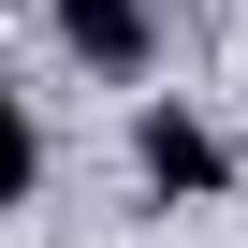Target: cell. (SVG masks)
I'll use <instances>...</instances> for the list:
<instances>
[{
  "mask_svg": "<svg viewBox=\"0 0 248 248\" xmlns=\"http://www.w3.org/2000/svg\"><path fill=\"white\" fill-rule=\"evenodd\" d=\"M30 175H44V132H30V102L0 88V204H30Z\"/></svg>",
  "mask_w": 248,
  "mask_h": 248,
  "instance_id": "3957f363",
  "label": "cell"
},
{
  "mask_svg": "<svg viewBox=\"0 0 248 248\" xmlns=\"http://www.w3.org/2000/svg\"><path fill=\"white\" fill-rule=\"evenodd\" d=\"M132 161H146V190H190V204H204V190L233 175V146L204 132V117H175V102H146V132H132Z\"/></svg>",
  "mask_w": 248,
  "mask_h": 248,
  "instance_id": "7a4b0ae2",
  "label": "cell"
},
{
  "mask_svg": "<svg viewBox=\"0 0 248 248\" xmlns=\"http://www.w3.org/2000/svg\"><path fill=\"white\" fill-rule=\"evenodd\" d=\"M44 15H59V44L88 73H146L161 59V0H44Z\"/></svg>",
  "mask_w": 248,
  "mask_h": 248,
  "instance_id": "6da1fadb",
  "label": "cell"
}]
</instances>
